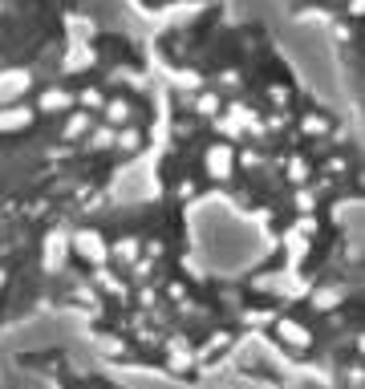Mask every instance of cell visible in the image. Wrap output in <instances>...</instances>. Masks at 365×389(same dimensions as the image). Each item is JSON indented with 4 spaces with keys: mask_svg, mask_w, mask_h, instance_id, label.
I'll list each match as a JSON object with an SVG mask.
<instances>
[{
    "mask_svg": "<svg viewBox=\"0 0 365 389\" xmlns=\"http://www.w3.org/2000/svg\"><path fill=\"white\" fill-rule=\"evenodd\" d=\"M231 162H235V158H231V146H212V150H207V171H212L215 178H228Z\"/></svg>",
    "mask_w": 365,
    "mask_h": 389,
    "instance_id": "obj_1",
    "label": "cell"
},
{
    "mask_svg": "<svg viewBox=\"0 0 365 389\" xmlns=\"http://www.w3.org/2000/svg\"><path fill=\"white\" fill-rule=\"evenodd\" d=\"M114 252H118V260H135V255H138V239H122Z\"/></svg>",
    "mask_w": 365,
    "mask_h": 389,
    "instance_id": "obj_4",
    "label": "cell"
},
{
    "mask_svg": "<svg viewBox=\"0 0 365 389\" xmlns=\"http://www.w3.org/2000/svg\"><path fill=\"white\" fill-rule=\"evenodd\" d=\"M77 248H81V255H85V260H90V264H106V243H102V235H81V239H77Z\"/></svg>",
    "mask_w": 365,
    "mask_h": 389,
    "instance_id": "obj_2",
    "label": "cell"
},
{
    "mask_svg": "<svg viewBox=\"0 0 365 389\" xmlns=\"http://www.w3.org/2000/svg\"><path fill=\"white\" fill-rule=\"evenodd\" d=\"M280 337H284V341H296V345H308V332L301 329V325H289V320L280 325Z\"/></svg>",
    "mask_w": 365,
    "mask_h": 389,
    "instance_id": "obj_3",
    "label": "cell"
}]
</instances>
